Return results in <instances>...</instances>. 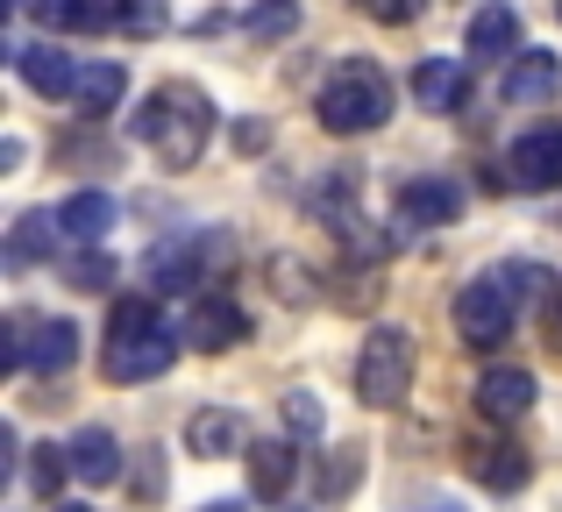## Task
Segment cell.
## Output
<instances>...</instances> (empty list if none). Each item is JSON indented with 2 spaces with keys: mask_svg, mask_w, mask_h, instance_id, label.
I'll list each match as a JSON object with an SVG mask.
<instances>
[{
  "mask_svg": "<svg viewBox=\"0 0 562 512\" xmlns=\"http://www.w3.org/2000/svg\"><path fill=\"white\" fill-rule=\"evenodd\" d=\"M555 14H562V0H555Z\"/></svg>",
  "mask_w": 562,
  "mask_h": 512,
  "instance_id": "cell-38",
  "label": "cell"
},
{
  "mask_svg": "<svg viewBox=\"0 0 562 512\" xmlns=\"http://www.w3.org/2000/svg\"><path fill=\"white\" fill-rule=\"evenodd\" d=\"M29 14H36L43 29H71V8H79V0H22Z\"/></svg>",
  "mask_w": 562,
  "mask_h": 512,
  "instance_id": "cell-32",
  "label": "cell"
},
{
  "mask_svg": "<svg viewBox=\"0 0 562 512\" xmlns=\"http://www.w3.org/2000/svg\"><path fill=\"white\" fill-rule=\"evenodd\" d=\"M186 448L192 456H206V463H221V456H249V428H243V413H228V406H206V413H192L186 420Z\"/></svg>",
  "mask_w": 562,
  "mask_h": 512,
  "instance_id": "cell-12",
  "label": "cell"
},
{
  "mask_svg": "<svg viewBox=\"0 0 562 512\" xmlns=\"http://www.w3.org/2000/svg\"><path fill=\"white\" fill-rule=\"evenodd\" d=\"M263 277H271V292H278V299L314 306V271H306L300 257H271V263H263Z\"/></svg>",
  "mask_w": 562,
  "mask_h": 512,
  "instance_id": "cell-26",
  "label": "cell"
},
{
  "mask_svg": "<svg viewBox=\"0 0 562 512\" xmlns=\"http://www.w3.org/2000/svg\"><path fill=\"white\" fill-rule=\"evenodd\" d=\"M235 150H249V157L271 150V128H263V122H235Z\"/></svg>",
  "mask_w": 562,
  "mask_h": 512,
  "instance_id": "cell-33",
  "label": "cell"
},
{
  "mask_svg": "<svg viewBox=\"0 0 562 512\" xmlns=\"http://www.w3.org/2000/svg\"><path fill=\"white\" fill-rule=\"evenodd\" d=\"M413 93H420L427 107H463V93H470V71L456 65V57H427V65L413 71Z\"/></svg>",
  "mask_w": 562,
  "mask_h": 512,
  "instance_id": "cell-20",
  "label": "cell"
},
{
  "mask_svg": "<svg viewBox=\"0 0 562 512\" xmlns=\"http://www.w3.org/2000/svg\"><path fill=\"white\" fill-rule=\"evenodd\" d=\"M100 371H108V385H150V377L171 371V334H150V342H108Z\"/></svg>",
  "mask_w": 562,
  "mask_h": 512,
  "instance_id": "cell-15",
  "label": "cell"
},
{
  "mask_svg": "<svg viewBox=\"0 0 562 512\" xmlns=\"http://www.w3.org/2000/svg\"><path fill=\"white\" fill-rule=\"evenodd\" d=\"M14 71H22L43 100H79V71L86 65H71L57 43H29V50H14Z\"/></svg>",
  "mask_w": 562,
  "mask_h": 512,
  "instance_id": "cell-14",
  "label": "cell"
},
{
  "mask_svg": "<svg viewBox=\"0 0 562 512\" xmlns=\"http://www.w3.org/2000/svg\"><path fill=\"white\" fill-rule=\"evenodd\" d=\"M50 242H57L50 214H22V221H14V236H8V263H14V271H22V263L50 257Z\"/></svg>",
  "mask_w": 562,
  "mask_h": 512,
  "instance_id": "cell-25",
  "label": "cell"
},
{
  "mask_svg": "<svg viewBox=\"0 0 562 512\" xmlns=\"http://www.w3.org/2000/svg\"><path fill=\"white\" fill-rule=\"evenodd\" d=\"M71 477V456L65 448H36V463H29V485H36V499H57V485Z\"/></svg>",
  "mask_w": 562,
  "mask_h": 512,
  "instance_id": "cell-28",
  "label": "cell"
},
{
  "mask_svg": "<svg viewBox=\"0 0 562 512\" xmlns=\"http://www.w3.org/2000/svg\"><path fill=\"white\" fill-rule=\"evenodd\" d=\"M206 512H243V505H206Z\"/></svg>",
  "mask_w": 562,
  "mask_h": 512,
  "instance_id": "cell-35",
  "label": "cell"
},
{
  "mask_svg": "<svg viewBox=\"0 0 562 512\" xmlns=\"http://www.w3.org/2000/svg\"><path fill=\"white\" fill-rule=\"evenodd\" d=\"M506 171H513L520 193H549V185H562V128H535V136H520L513 157H506Z\"/></svg>",
  "mask_w": 562,
  "mask_h": 512,
  "instance_id": "cell-9",
  "label": "cell"
},
{
  "mask_svg": "<svg viewBox=\"0 0 562 512\" xmlns=\"http://www.w3.org/2000/svg\"><path fill=\"white\" fill-rule=\"evenodd\" d=\"M65 456H71V477H79V485H93V491L122 477V442H114L108 428H79Z\"/></svg>",
  "mask_w": 562,
  "mask_h": 512,
  "instance_id": "cell-16",
  "label": "cell"
},
{
  "mask_svg": "<svg viewBox=\"0 0 562 512\" xmlns=\"http://www.w3.org/2000/svg\"><path fill=\"white\" fill-rule=\"evenodd\" d=\"M228 257H235V242L221 236V228H192V236L157 242L150 250V277H157V292H192V285H206L214 263H228Z\"/></svg>",
  "mask_w": 562,
  "mask_h": 512,
  "instance_id": "cell-5",
  "label": "cell"
},
{
  "mask_svg": "<svg viewBox=\"0 0 562 512\" xmlns=\"http://www.w3.org/2000/svg\"><path fill=\"white\" fill-rule=\"evenodd\" d=\"M363 14H371V22H413V14L427 8V0H357Z\"/></svg>",
  "mask_w": 562,
  "mask_h": 512,
  "instance_id": "cell-31",
  "label": "cell"
},
{
  "mask_svg": "<svg viewBox=\"0 0 562 512\" xmlns=\"http://www.w3.org/2000/svg\"><path fill=\"white\" fill-rule=\"evenodd\" d=\"M392 214L406 228H441V221L463 214V185H456V179H406L398 200H392Z\"/></svg>",
  "mask_w": 562,
  "mask_h": 512,
  "instance_id": "cell-8",
  "label": "cell"
},
{
  "mask_svg": "<svg viewBox=\"0 0 562 512\" xmlns=\"http://www.w3.org/2000/svg\"><path fill=\"white\" fill-rule=\"evenodd\" d=\"M57 228H65L71 242H100V236L114 228V200H108V193H71L65 214H57Z\"/></svg>",
  "mask_w": 562,
  "mask_h": 512,
  "instance_id": "cell-21",
  "label": "cell"
},
{
  "mask_svg": "<svg viewBox=\"0 0 562 512\" xmlns=\"http://www.w3.org/2000/svg\"><path fill=\"white\" fill-rule=\"evenodd\" d=\"M513 43H520V8L492 0V8L470 14V57H506Z\"/></svg>",
  "mask_w": 562,
  "mask_h": 512,
  "instance_id": "cell-19",
  "label": "cell"
},
{
  "mask_svg": "<svg viewBox=\"0 0 562 512\" xmlns=\"http://www.w3.org/2000/svg\"><path fill=\"white\" fill-rule=\"evenodd\" d=\"M549 349L562 356V292H555V306H549Z\"/></svg>",
  "mask_w": 562,
  "mask_h": 512,
  "instance_id": "cell-34",
  "label": "cell"
},
{
  "mask_svg": "<svg viewBox=\"0 0 562 512\" xmlns=\"http://www.w3.org/2000/svg\"><path fill=\"white\" fill-rule=\"evenodd\" d=\"M513 314H520V292H513L498 271L456 292V334H463L470 349H498L513 334Z\"/></svg>",
  "mask_w": 562,
  "mask_h": 512,
  "instance_id": "cell-4",
  "label": "cell"
},
{
  "mask_svg": "<svg viewBox=\"0 0 562 512\" xmlns=\"http://www.w3.org/2000/svg\"><path fill=\"white\" fill-rule=\"evenodd\" d=\"M150 334H165V328H157V306H150V299H114L108 342H150Z\"/></svg>",
  "mask_w": 562,
  "mask_h": 512,
  "instance_id": "cell-24",
  "label": "cell"
},
{
  "mask_svg": "<svg viewBox=\"0 0 562 512\" xmlns=\"http://www.w3.org/2000/svg\"><path fill=\"white\" fill-rule=\"evenodd\" d=\"M413 391V334L406 328H371L363 334V356H357V399L392 413L398 399Z\"/></svg>",
  "mask_w": 562,
  "mask_h": 512,
  "instance_id": "cell-3",
  "label": "cell"
},
{
  "mask_svg": "<svg viewBox=\"0 0 562 512\" xmlns=\"http://www.w3.org/2000/svg\"><path fill=\"white\" fill-rule=\"evenodd\" d=\"M357 485H363V456H357V448H342V456H328V463H321L314 499H321V505H342Z\"/></svg>",
  "mask_w": 562,
  "mask_h": 512,
  "instance_id": "cell-23",
  "label": "cell"
},
{
  "mask_svg": "<svg viewBox=\"0 0 562 512\" xmlns=\"http://www.w3.org/2000/svg\"><path fill=\"white\" fill-rule=\"evenodd\" d=\"M243 463H249V499L257 505H285V491L300 485V448L292 442H257Z\"/></svg>",
  "mask_w": 562,
  "mask_h": 512,
  "instance_id": "cell-11",
  "label": "cell"
},
{
  "mask_svg": "<svg viewBox=\"0 0 562 512\" xmlns=\"http://www.w3.org/2000/svg\"><path fill=\"white\" fill-rule=\"evenodd\" d=\"M292 29H300V8H292V0H263V8L249 14V36L257 43H278V36H292Z\"/></svg>",
  "mask_w": 562,
  "mask_h": 512,
  "instance_id": "cell-27",
  "label": "cell"
},
{
  "mask_svg": "<svg viewBox=\"0 0 562 512\" xmlns=\"http://www.w3.org/2000/svg\"><path fill=\"white\" fill-rule=\"evenodd\" d=\"M186 342L192 349H206V356H221V349H235V342H249V314L235 299H200L192 306V320H186Z\"/></svg>",
  "mask_w": 562,
  "mask_h": 512,
  "instance_id": "cell-13",
  "label": "cell"
},
{
  "mask_svg": "<svg viewBox=\"0 0 562 512\" xmlns=\"http://www.w3.org/2000/svg\"><path fill=\"white\" fill-rule=\"evenodd\" d=\"M285 428L292 434H321V428H328V413H321L314 391H292V399H285Z\"/></svg>",
  "mask_w": 562,
  "mask_h": 512,
  "instance_id": "cell-29",
  "label": "cell"
},
{
  "mask_svg": "<svg viewBox=\"0 0 562 512\" xmlns=\"http://www.w3.org/2000/svg\"><path fill=\"white\" fill-rule=\"evenodd\" d=\"M136 136L165 157V171H192L200 150H206V136H214V100H206L192 79L157 86V93L143 100V114H136Z\"/></svg>",
  "mask_w": 562,
  "mask_h": 512,
  "instance_id": "cell-1",
  "label": "cell"
},
{
  "mask_svg": "<svg viewBox=\"0 0 562 512\" xmlns=\"http://www.w3.org/2000/svg\"><path fill=\"white\" fill-rule=\"evenodd\" d=\"M57 512H86V505H57Z\"/></svg>",
  "mask_w": 562,
  "mask_h": 512,
  "instance_id": "cell-36",
  "label": "cell"
},
{
  "mask_svg": "<svg viewBox=\"0 0 562 512\" xmlns=\"http://www.w3.org/2000/svg\"><path fill=\"white\" fill-rule=\"evenodd\" d=\"M71 29H86V36H165L171 0H79Z\"/></svg>",
  "mask_w": 562,
  "mask_h": 512,
  "instance_id": "cell-6",
  "label": "cell"
},
{
  "mask_svg": "<svg viewBox=\"0 0 562 512\" xmlns=\"http://www.w3.org/2000/svg\"><path fill=\"white\" fill-rule=\"evenodd\" d=\"M463 470L477 477L484 491L506 499V491H520L527 477H535V456H527L520 442H498V434H470V442H463Z\"/></svg>",
  "mask_w": 562,
  "mask_h": 512,
  "instance_id": "cell-7",
  "label": "cell"
},
{
  "mask_svg": "<svg viewBox=\"0 0 562 512\" xmlns=\"http://www.w3.org/2000/svg\"><path fill=\"white\" fill-rule=\"evenodd\" d=\"M477 406H484V420H520L527 406H535V371H520V363H498V371H484L477 377Z\"/></svg>",
  "mask_w": 562,
  "mask_h": 512,
  "instance_id": "cell-17",
  "label": "cell"
},
{
  "mask_svg": "<svg viewBox=\"0 0 562 512\" xmlns=\"http://www.w3.org/2000/svg\"><path fill=\"white\" fill-rule=\"evenodd\" d=\"M122 93H128V71L114 65V57H100V65L79 71V107L86 114H114V107H122Z\"/></svg>",
  "mask_w": 562,
  "mask_h": 512,
  "instance_id": "cell-22",
  "label": "cell"
},
{
  "mask_svg": "<svg viewBox=\"0 0 562 512\" xmlns=\"http://www.w3.org/2000/svg\"><path fill=\"white\" fill-rule=\"evenodd\" d=\"M71 363H79V328H71V320H36V328H29V371L57 377V371H71Z\"/></svg>",
  "mask_w": 562,
  "mask_h": 512,
  "instance_id": "cell-18",
  "label": "cell"
},
{
  "mask_svg": "<svg viewBox=\"0 0 562 512\" xmlns=\"http://www.w3.org/2000/svg\"><path fill=\"white\" fill-rule=\"evenodd\" d=\"M562 86V57L555 50H520L506 65V79H498V93H506V107H541V100H555Z\"/></svg>",
  "mask_w": 562,
  "mask_h": 512,
  "instance_id": "cell-10",
  "label": "cell"
},
{
  "mask_svg": "<svg viewBox=\"0 0 562 512\" xmlns=\"http://www.w3.org/2000/svg\"><path fill=\"white\" fill-rule=\"evenodd\" d=\"M314 114L328 136H371V128L392 122V71L371 65V57H342L321 86Z\"/></svg>",
  "mask_w": 562,
  "mask_h": 512,
  "instance_id": "cell-2",
  "label": "cell"
},
{
  "mask_svg": "<svg viewBox=\"0 0 562 512\" xmlns=\"http://www.w3.org/2000/svg\"><path fill=\"white\" fill-rule=\"evenodd\" d=\"M427 512H449V505H427Z\"/></svg>",
  "mask_w": 562,
  "mask_h": 512,
  "instance_id": "cell-37",
  "label": "cell"
},
{
  "mask_svg": "<svg viewBox=\"0 0 562 512\" xmlns=\"http://www.w3.org/2000/svg\"><path fill=\"white\" fill-rule=\"evenodd\" d=\"M65 277H71L79 292H108V285H114V263H108V257H71Z\"/></svg>",
  "mask_w": 562,
  "mask_h": 512,
  "instance_id": "cell-30",
  "label": "cell"
}]
</instances>
